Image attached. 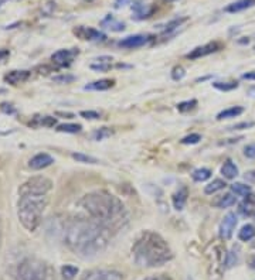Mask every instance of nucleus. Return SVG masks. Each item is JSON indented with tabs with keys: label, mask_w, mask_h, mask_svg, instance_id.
<instances>
[{
	"label": "nucleus",
	"mask_w": 255,
	"mask_h": 280,
	"mask_svg": "<svg viewBox=\"0 0 255 280\" xmlns=\"http://www.w3.org/2000/svg\"><path fill=\"white\" fill-rule=\"evenodd\" d=\"M91 68L93 69H95V71H108L109 68H111V65H108V64H105V65H102V64H99V65H91Z\"/></svg>",
	"instance_id": "obj_46"
},
{
	"label": "nucleus",
	"mask_w": 255,
	"mask_h": 280,
	"mask_svg": "<svg viewBox=\"0 0 255 280\" xmlns=\"http://www.w3.org/2000/svg\"><path fill=\"white\" fill-rule=\"evenodd\" d=\"M112 232L94 218H72L63 227V240L70 251L82 258L101 254L111 242Z\"/></svg>",
	"instance_id": "obj_1"
},
{
	"label": "nucleus",
	"mask_w": 255,
	"mask_h": 280,
	"mask_svg": "<svg viewBox=\"0 0 255 280\" xmlns=\"http://www.w3.org/2000/svg\"><path fill=\"white\" fill-rule=\"evenodd\" d=\"M244 154H245L248 159H255V143H251V145L245 146Z\"/></svg>",
	"instance_id": "obj_40"
},
{
	"label": "nucleus",
	"mask_w": 255,
	"mask_h": 280,
	"mask_svg": "<svg viewBox=\"0 0 255 280\" xmlns=\"http://www.w3.org/2000/svg\"><path fill=\"white\" fill-rule=\"evenodd\" d=\"M115 84L114 80H99L95 81V82H91L88 85H85V91H107L109 88H112Z\"/></svg>",
	"instance_id": "obj_19"
},
{
	"label": "nucleus",
	"mask_w": 255,
	"mask_h": 280,
	"mask_svg": "<svg viewBox=\"0 0 255 280\" xmlns=\"http://www.w3.org/2000/svg\"><path fill=\"white\" fill-rule=\"evenodd\" d=\"M82 118H85V119H99L101 118V115L98 113V112H95V110H82L80 113Z\"/></svg>",
	"instance_id": "obj_38"
},
{
	"label": "nucleus",
	"mask_w": 255,
	"mask_h": 280,
	"mask_svg": "<svg viewBox=\"0 0 255 280\" xmlns=\"http://www.w3.org/2000/svg\"><path fill=\"white\" fill-rule=\"evenodd\" d=\"M202 140V136L197 133H191L182 139V145H197Z\"/></svg>",
	"instance_id": "obj_33"
},
{
	"label": "nucleus",
	"mask_w": 255,
	"mask_h": 280,
	"mask_svg": "<svg viewBox=\"0 0 255 280\" xmlns=\"http://www.w3.org/2000/svg\"><path fill=\"white\" fill-rule=\"evenodd\" d=\"M234 254H235V248H232V251L227 255V262H226L227 267L234 266V265L237 263V260H238V255H234Z\"/></svg>",
	"instance_id": "obj_37"
},
{
	"label": "nucleus",
	"mask_w": 255,
	"mask_h": 280,
	"mask_svg": "<svg viewBox=\"0 0 255 280\" xmlns=\"http://www.w3.org/2000/svg\"><path fill=\"white\" fill-rule=\"evenodd\" d=\"M221 44L220 43H217V41H213V43H209V44H204L202 47H197V48H194L193 51H190V53L186 55L188 60H197V58H203V57H206V55H210V54L217 53L218 50H221Z\"/></svg>",
	"instance_id": "obj_10"
},
{
	"label": "nucleus",
	"mask_w": 255,
	"mask_h": 280,
	"mask_svg": "<svg viewBox=\"0 0 255 280\" xmlns=\"http://www.w3.org/2000/svg\"><path fill=\"white\" fill-rule=\"evenodd\" d=\"M112 134V130H109L107 128H102V129H99V130H96L93 133V137H94V140H104V139H107Z\"/></svg>",
	"instance_id": "obj_35"
},
{
	"label": "nucleus",
	"mask_w": 255,
	"mask_h": 280,
	"mask_svg": "<svg viewBox=\"0 0 255 280\" xmlns=\"http://www.w3.org/2000/svg\"><path fill=\"white\" fill-rule=\"evenodd\" d=\"M254 126V122H242L238 125H234L231 129H248V128H253Z\"/></svg>",
	"instance_id": "obj_42"
},
{
	"label": "nucleus",
	"mask_w": 255,
	"mask_h": 280,
	"mask_svg": "<svg viewBox=\"0 0 255 280\" xmlns=\"http://www.w3.org/2000/svg\"><path fill=\"white\" fill-rule=\"evenodd\" d=\"M226 186H227L226 181H223L221 178H215V180H213L210 184H207V186L204 187V193L209 194V195H211V194H214L217 191L226 188Z\"/></svg>",
	"instance_id": "obj_24"
},
{
	"label": "nucleus",
	"mask_w": 255,
	"mask_h": 280,
	"mask_svg": "<svg viewBox=\"0 0 255 280\" xmlns=\"http://www.w3.org/2000/svg\"><path fill=\"white\" fill-rule=\"evenodd\" d=\"M72 159L80 161V163H90V164H96V163H98V160H96L95 157L82 154V153H72Z\"/></svg>",
	"instance_id": "obj_32"
},
{
	"label": "nucleus",
	"mask_w": 255,
	"mask_h": 280,
	"mask_svg": "<svg viewBox=\"0 0 255 280\" xmlns=\"http://www.w3.org/2000/svg\"><path fill=\"white\" fill-rule=\"evenodd\" d=\"M132 258L139 267H158L172 260L173 252L158 232L142 231L132 245Z\"/></svg>",
	"instance_id": "obj_4"
},
{
	"label": "nucleus",
	"mask_w": 255,
	"mask_h": 280,
	"mask_svg": "<svg viewBox=\"0 0 255 280\" xmlns=\"http://www.w3.org/2000/svg\"><path fill=\"white\" fill-rule=\"evenodd\" d=\"M81 129L82 126L78 123H64L57 128L58 132H64V133H80Z\"/></svg>",
	"instance_id": "obj_29"
},
{
	"label": "nucleus",
	"mask_w": 255,
	"mask_h": 280,
	"mask_svg": "<svg viewBox=\"0 0 255 280\" xmlns=\"http://www.w3.org/2000/svg\"><path fill=\"white\" fill-rule=\"evenodd\" d=\"M242 78H244V80H250V81L255 80V71H251V72L244 74V75H242Z\"/></svg>",
	"instance_id": "obj_47"
},
{
	"label": "nucleus",
	"mask_w": 255,
	"mask_h": 280,
	"mask_svg": "<svg viewBox=\"0 0 255 280\" xmlns=\"http://www.w3.org/2000/svg\"><path fill=\"white\" fill-rule=\"evenodd\" d=\"M185 75H186V71H185V68L180 67V65H177V67L173 68V71H172V78L175 81H180L185 78Z\"/></svg>",
	"instance_id": "obj_36"
},
{
	"label": "nucleus",
	"mask_w": 255,
	"mask_h": 280,
	"mask_svg": "<svg viewBox=\"0 0 255 280\" xmlns=\"http://www.w3.org/2000/svg\"><path fill=\"white\" fill-rule=\"evenodd\" d=\"M75 55H78V50H60L51 55V60L60 67H67L72 63Z\"/></svg>",
	"instance_id": "obj_11"
},
{
	"label": "nucleus",
	"mask_w": 255,
	"mask_h": 280,
	"mask_svg": "<svg viewBox=\"0 0 255 280\" xmlns=\"http://www.w3.org/2000/svg\"><path fill=\"white\" fill-rule=\"evenodd\" d=\"M207 256V275L209 280H221L224 265L227 262L226 248L221 243H213L206 252Z\"/></svg>",
	"instance_id": "obj_6"
},
{
	"label": "nucleus",
	"mask_w": 255,
	"mask_h": 280,
	"mask_svg": "<svg viewBox=\"0 0 255 280\" xmlns=\"http://www.w3.org/2000/svg\"><path fill=\"white\" fill-rule=\"evenodd\" d=\"M237 202V197L231 193H227L224 195L220 197V200H217L214 202V207L217 208H229V207H232L234 204Z\"/></svg>",
	"instance_id": "obj_23"
},
{
	"label": "nucleus",
	"mask_w": 255,
	"mask_h": 280,
	"mask_svg": "<svg viewBox=\"0 0 255 280\" xmlns=\"http://www.w3.org/2000/svg\"><path fill=\"white\" fill-rule=\"evenodd\" d=\"M145 280H172L167 275H156V276H150V278H146Z\"/></svg>",
	"instance_id": "obj_44"
},
{
	"label": "nucleus",
	"mask_w": 255,
	"mask_h": 280,
	"mask_svg": "<svg viewBox=\"0 0 255 280\" xmlns=\"http://www.w3.org/2000/svg\"><path fill=\"white\" fill-rule=\"evenodd\" d=\"M150 37L149 36H143V34H135V36H129L126 39H123L118 43V45L122 48H138L145 45L146 43H149Z\"/></svg>",
	"instance_id": "obj_12"
},
{
	"label": "nucleus",
	"mask_w": 255,
	"mask_h": 280,
	"mask_svg": "<svg viewBox=\"0 0 255 280\" xmlns=\"http://www.w3.org/2000/svg\"><path fill=\"white\" fill-rule=\"evenodd\" d=\"M40 125L50 128V126H54V125H55V119H54V118H50V116H44L43 119H40Z\"/></svg>",
	"instance_id": "obj_41"
},
{
	"label": "nucleus",
	"mask_w": 255,
	"mask_h": 280,
	"mask_svg": "<svg viewBox=\"0 0 255 280\" xmlns=\"http://www.w3.org/2000/svg\"><path fill=\"white\" fill-rule=\"evenodd\" d=\"M242 112H244V108L242 107L229 108V109L221 110V112L217 115V119L223 120V119H231V118H237V116H240V115H241Z\"/></svg>",
	"instance_id": "obj_21"
},
{
	"label": "nucleus",
	"mask_w": 255,
	"mask_h": 280,
	"mask_svg": "<svg viewBox=\"0 0 255 280\" xmlns=\"http://www.w3.org/2000/svg\"><path fill=\"white\" fill-rule=\"evenodd\" d=\"M196 105H197V101H196V99H191V101L180 102V104L177 105V109H179L180 112H187V110H191Z\"/></svg>",
	"instance_id": "obj_34"
},
{
	"label": "nucleus",
	"mask_w": 255,
	"mask_h": 280,
	"mask_svg": "<svg viewBox=\"0 0 255 280\" xmlns=\"http://www.w3.org/2000/svg\"><path fill=\"white\" fill-rule=\"evenodd\" d=\"M55 82H58V84H70V82H72V81H75V77L74 75H60V77H55L54 78Z\"/></svg>",
	"instance_id": "obj_39"
},
{
	"label": "nucleus",
	"mask_w": 255,
	"mask_h": 280,
	"mask_svg": "<svg viewBox=\"0 0 255 280\" xmlns=\"http://www.w3.org/2000/svg\"><path fill=\"white\" fill-rule=\"evenodd\" d=\"M81 280H123V276L116 270L94 269V270L85 272Z\"/></svg>",
	"instance_id": "obj_7"
},
{
	"label": "nucleus",
	"mask_w": 255,
	"mask_h": 280,
	"mask_svg": "<svg viewBox=\"0 0 255 280\" xmlns=\"http://www.w3.org/2000/svg\"><path fill=\"white\" fill-rule=\"evenodd\" d=\"M28 77H30L28 71H10L9 74L4 75V81L10 85H19L28 80Z\"/></svg>",
	"instance_id": "obj_14"
},
{
	"label": "nucleus",
	"mask_w": 255,
	"mask_h": 280,
	"mask_svg": "<svg viewBox=\"0 0 255 280\" xmlns=\"http://www.w3.org/2000/svg\"><path fill=\"white\" fill-rule=\"evenodd\" d=\"M240 213L245 216L255 215V197H244V201L240 204Z\"/></svg>",
	"instance_id": "obj_20"
},
{
	"label": "nucleus",
	"mask_w": 255,
	"mask_h": 280,
	"mask_svg": "<svg viewBox=\"0 0 255 280\" xmlns=\"http://www.w3.org/2000/svg\"><path fill=\"white\" fill-rule=\"evenodd\" d=\"M10 53L7 50H0V64H3L7 58H9Z\"/></svg>",
	"instance_id": "obj_45"
},
{
	"label": "nucleus",
	"mask_w": 255,
	"mask_h": 280,
	"mask_svg": "<svg viewBox=\"0 0 255 280\" xmlns=\"http://www.w3.org/2000/svg\"><path fill=\"white\" fill-rule=\"evenodd\" d=\"M237 215L234 213H229L224 219L221 221V225H220V238L224 240H229L231 237H232V232L237 227Z\"/></svg>",
	"instance_id": "obj_9"
},
{
	"label": "nucleus",
	"mask_w": 255,
	"mask_h": 280,
	"mask_svg": "<svg viewBox=\"0 0 255 280\" xmlns=\"http://www.w3.org/2000/svg\"><path fill=\"white\" fill-rule=\"evenodd\" d=\"M3 280H57V276L48 262L34 256H26L6 270Z\"/></svg>",
	"instance_id": "obj_5"
},
{
	"label": "nucleus",
	"mask_w": 255,
	"mask_h": 280,
	"mask_svg": "<svg viewBox=\"0 0 255 280\" xmlns=\"http://www.w3.org/2000/svg\"><path fill=\"white\" fill-rule=\"evenodd\" d=\"M253 6H255V0H237V1L229 4L224 10L227 13H238V12L247 10V9L253 7Z\"/></svg>",
	"instance_id": "obj_16"
},
{
	"label": "nucleus",
	"mask_w": 255,
	"mask_h": 280,
	"mask_svg": "<svg viewBox=\"0 0 255 280\" xmlns=\"http://www.w3.org/2000/svg\"><path fill=\"white\" fill-rule=\"evenodd\" d=\"M190 280H191V279H190Z\"/></svg>",
	"instance_id": "obj_49"
},
{
	"label": "nucleus",
	"mask_w": 255,
	"mask_h": 280,
	"mask_svg": "<svg viewBox=\"0 0 255 280\" xmlns=\"http://www.w3.org/2000/svg\"><path fill=\"white\" fill-rule=\"evenodd\" d=\"M187 197H188V191L186 187H182L179 188V191H176L173 194V207H175L177 211H182L187 202Z\"/></svg>",
	"instance_id": "obj_17"
},
{
	"label": "nucleus",
	"mask_w": 255,
	"mask_h": 280,
	"mask_svg": "<svg viewBox=\"0 0 255 280\" xmlns=\"http://www.w3.org/2000/svg\"><path fill=\"white\" fill-rule=\"evenodd\" d=\"M53 163L54 157H51L48 153H39V154H36L31 160L28 161V166L33 170H41V169H46V167L51 166Z\"/></svg>",
	"instance_id": "obj_13"
},
{
	"label": "nucleus",
	"mask_w": 255,
	"mask_h": 280,
	"mask_svg": "<svg viewBox=\"0 0 255 280\" xmlns=\"http://www.w3.org/2000/svg\"><path fill=\"white\" fill-rule=\"evenodd\" d=\"M74 34L77 37H80L81 40L87 41H105L107 40V36L98 30H95L93 27H84L80 26L77 28H74Z\"/></svg>",
	"instance_id": "obj_8"
},
{
	"label": "nucleus",
	"mask_w": 255,
	"mask_h": 280,
	"mask_svg": "<svg viewBox=\"0 0 255 280\" xmlns=\"http://www.w3.org/2000/svg\"><path fill=\"white\" fill-rule=\"evenodd\" d=\"M132 10H134V17L136 20H143V19H148L149 16L152 14V6L146 4V3L136 1L132 6Z\"/></svg>",
	"instance_id": "obj_15"
},
{
	"label": "nucleus",
	"mask_w": 255,
	"mask_h": 280,
	"mask_svg": "<svg viewBox=\"0 0 255 280\" xmlns=\"http://www.w3.org/2000/svg\"><path fill=\"white\" fill-rule=\"evenodd\" d=\"M255 237V227L254 225H251V224H247V225H244V227L240 229V232H238V238L242 242H248V240H251Z\"/></svg>",
	"instance_id": "obj_25"
},
{
	"label": "nucleus",
	"mask_w": 255,
	"mask_h": 280,
	"mask_svg": "<svg viewBox=\"0 0 255 280\" xmlns=\"http://www.w3.org/2000/svg\"><path fill=\"white\" fill-rule=\"evenodd\" d=\"M187 20L188 17H177L175 20L169 22V23L164 26V28H163V34H169V33L175 31V30H177L179 27H182V24H185Z\"/></svg>",
	"instance_id": "obj_26"
},
{
	"label": "nucleus",
	"mask_w": 255,
	"mask_h": 280,
	"mask_svg": "<svg viewBox=\"0 0 255 280\" xmlns=\"http://www.w3.org/2000/svg\"><path fill=\"white\" fill-rule=\"evenodd\" d=\"M0 238H1V222H0Z\"/></svg>",
	"instance_id": "obj_48"
},
{
	"label": "nucleus",
	"mask_w": 255,
	"mask_h": 280,
	"mask_svg": "<svg viewBox=\"0 0 255 280\" xmlns=\"http://www.w3.org/2000/svg\"><path fill=\"white\" fill-rule=\"evenodd\" d=\"M191 177H193V180L194 181H197V183H202V181H206V180H209L210 177H211V170H209V169H197V170H194L193 174H191Z\"/></svg>",
	"instance_id": "obj_28"
},
{
	"label": "nucleus",
	"mask_w": 255,
	"mask_h": 280,
	"mask_svg": "<svg viewBox=\"0 0 255 280\" xmlns=\"http://www.w3.org/2000/svg\"><path fill=\"white\" fill-rule=\"evenodd\" d=\"M53 190V181L44 175L28 178L19 188L17 216L27 231L34 232L40 227L43 214L50 202V191Z\"/></svg>",
	"instance_id": "obj_2"
},
{
	"label": "nucleus",
	"mask_w": 255,
	"mask_h": 280,
	"mask_svg": "<svg viewBox=\"0 0 255 280\" xmlns=\"http://www.w3.org/2000/svg\"><path fill=\"white\" fill-rule=\"evenodd\" d=\"M61 275L66 280H72L78 275V267L72 266V265H66L61 267Z\"/></svg>",
	"instance_id": "obj_30"
},
{
	"label": "nucleus",
	"mask_w": 255,
	"mask_h": 280,
	"mask_svg": "<svg viewBox=\"0 0 255 280\" xmlns=\"http://www.w3.org/2000/svg\"><path fill=\"white\" fill-rule=\"evenodd\" d=\"M221 174H223L226 178L232 180V178H235V177L238 175V167L231 160H227L223 164V167H221Z\"/></svg>",
	"instance_id": "obj_22"
},
{
	"label": "nucleus",
	"mask_w": 255,
	"mask_h": 280,
	"mask_svg": "<svg viewBox=\"0 0 255 280\" xmlns=\"http://www.w3.org/2000/svg\"><path fill=\"white\" fill-rule=\"evenodd\" d=\"M78 205L91 218L105 225L112 234L118 232L129 221V215L122 201L107 191L90 193L78 201Z\"/></svg>",
	"instance_id": "obj_3"
},
{
	"label": "nucleus",
	"mask_w": 255,
	"mask_h": 280,
	"mask_svg": "<svg viewBox=\"0 0 255 280\" xmlns=\"http://www.w3.org/2000/svg\"><path fill=\"white\" fill-rule=\"evenodd\" d=\"M213 86H214L215 89H218V91H224V92H227V91L235 89V88L238 86V84H237V82H214Z\"/></svg>",
	"instance_id": "obj_31"
},
{
	"label": "nucleus",
	"mask_w": 255,
	"mask_h": 280,
	"mask_svg": "<svg viewBox=\"0 0 255 280\" xmlns=\"http://www.w3.org/2000/svg\"><path fill=\"white\" fill-rule=\"evenodd\" d=\"M231 191L235 194V195H240V197H248L251 194V187L247 186V184H242V183H234L231 186Z\"/></svg>",
	"instance_id": "obj_27"
},
{
	"label": "nucleus",
	"mask_w": 255,
	"mask_h": 280,
	"mask_svg": "<svg viewBox=\"0 0 255 280\" xmlns=\"http://www.w3.org/2000/svg\"><path fill=\"white\" fill-rule=\"evenodd\" d=\"M134 0H115V9H121V7H125V6H128V4H131Z\"/></svg>",
	"instance_id": "obj_43"
},
{
	"label": "nucleus",
	"mask_w": 255,
	"mask_h": 280,
	"mask_svg": "<svg viewBox=\"0 0 255 280\" xmlns=\"http://www.w3.org/2000/svg\"><path fill=\"white\" fill-rule=\"evenodd\" d=\"M101 26L105 27L108 30H111V31H123L125 30V23H122L119 20H116L114 16H111V14H108L107 17L101 22Z\"/></svg>",
	"instance_id": "obj_18"
}]
</instances>
